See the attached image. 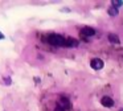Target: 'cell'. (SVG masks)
I'll return each instance as SVG.
<instances>
[{
	"label": "cell",
	"instance_id": "obj_1",
	"mask_svg": "<svg viewBox=\"0 0 123 111\" xmlns=\"http://www.w3.org/2000/svg\"><path fill=\"white\" fill-rule=\"evenodd\" d=\"M43 40L53 46H64L65 44V37L58 33H49L46 37H43Z\"/></svg>",
	"mask_w": 123,
	"mask_h": 111
},
{
	"label": "cell",
	"instance_id": "obj_2",
	"mask_svg": "<svg viewBox=\"0 0 123 111\" xmlns=\"http://www.w3.org/2000/svg\"><path fill=\"white\" fill-rule=\"evenodd\" d=\"M57 105H58L60 107H62L65 111L69 110V108L72 107V103H70L69 98H68V97H64V95H61V97L58 98V102H57Z\"/></svg>",
	"mask_w": 123,
	"mask_h": 111
},
{
	"label": "cell",
	"instance_id": "obj_3",
	"mask_svg": "<svg viewBox=\"0 0 123 111\" xmlns=\"http://www.w3.org/2000/svg\"><path fill=\"white\" fill-rule=\"evenodd\" d=\"M103 61L101 60V58H93V60L90 61V66L94 69V70H101L102 68H103Z\"/></svg>",
	"mask_w": 123,
	"mask_h": 111
},
{
	"label": "cell",
	"instance_id": "obj_4",
	"mask_svg": "<svg viewBox=\"0 0 123 111\" xmlns=\"http://www.w3.org/2000/svg\"><path fill=\"white\" fill-rule=\"evenodd\" d=\"M78 40H75V38H73V37H65V44H64V46H66V48H75V46H78Z\"/></svg>",
	"mask_w": 123,
	"mask_h": 111
},
{
	"label": "cell",
	"instance_id": "obj_5",
	"mask_svg": "<svg viewBox=\"0 0 123 111\" xmlns=\"http://www.w3.org/2000/svg\"><path fill=\"white\" fill-rule=\"evenodd\" d=\"M101 103H102V106L110 108V107H112V106H114V99H112L111 97H107V95H105V97L101 98Z\"/></svg>",
	"mask_w": 123,
	"mask_h": 111
},
{
	"label": "cell",
	"instance_id": "obj_6",
	"mask_svg": "<svg viewBox=\"0 0 123 111\" xmlns=\"http://www.w3.org/2000/svg\"><path fill=\"white\" fill-rule=\"evenodd\" d=\"M81 33L86 37H91V36L95 34V29L91 28V26H83V28L81 29Z\"/></svg>",
	"mask_w": 123,
	"mask_h": 111
},
{
	"label": "cell",
	"instance_id": "obj_7",
	"mask_svg": "<svg viewBox=\"0 0 123 111\" xmlns=\"http://www.w3.org/2000/svg\"><path fill=\"white\" fill-rule=\"evenodd\" d=\"M107 38H109V41L111 42V44H115V45H119V44H120V40H119V37H118L115 33H109V36H107Z\"/></svg>",
	"mask_w": 123,
	"mask_h": 111
},
{
	"label": "cell",
	"instance_id": "obj_8",
	"mask_svg": "<svg viewBox=\"0 0 123 111\" xmlns=\"http://www.w3.org/2000/svg\"><path fill=\"white\" fill-rule=\"evenodd\" d=\"M107 12H109V15H110V16H117L118 13H119V12H118V8L112 7V5L109 8V9H107Z\"/></svg>",
	"mask_w": 123,
	"mask_h": 111
},
{
	"label": "cell",
	"instance_id": "obj_9",
	"mask_svg": "<svg viewBox=\"0 0 123 111\" xmlns=\"http://www.w3.org/2000/svg\"><path fill=\"white\" fill-rule=\"evenodd\" d=\"M122 5H123V1H122V0H114V1H112V7H115V8L122 7Z\"/></svg>",
	"mask_w": 123,
	"mask_h": 111
},
{
	"label": "cell",
	"instance_id": "obj_10",
	"mask_svg": "<svg viewBox=\"0 0 123 111\" xmlns=\"http://www.w3.org/2000/svg\"><path fill=\"white\" fill-rule=\"evenodd\" d=\"M3 81L6 82V85H7V86H9V85H11V78H9V77H4V78H3Z\"/></svg>",
	"mask_w": 123,
	"mask_h": 111
},
{
	"label": "cell",
	"instance_id": "obj_11",
	"mask_svg": "<svg viewBox=\"0 0 123 111\" xmlns=\"http://www.w3.org/2000/svg\"><path fill=\"white\" fill-rule=\"evenodd\" d=\"M53 111H65V110H64V108H62V107H60L58 105H57L56 107H54V110H53Z\"/></svg>",
	"mask_w": 123,
	"mask_h": 111
},
{
	"label": "cell",
	"instance_id": "obj_12",
	"mask_svg": "<svg viewBox=\"0 0 123 111\" xmlns=\"http://www.w3.org/2000/svg\"><path fill=\"white\" fill-rule=\"evenodd\" d=\"M6 38V36H4V33H1V32H0V40H4Z\"/></svg>",
	"mask_w": 123,
	"mask_h": 111
}]
</instances>
